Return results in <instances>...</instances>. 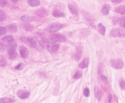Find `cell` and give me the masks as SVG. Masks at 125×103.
I'll return each instance as SVG.
<instances>
[{"instance_id":"cell-19","label":"cell","mask_w":125,"mask_h":103,"mask_svg":"<svg viewBox=\"0 0 125 103\" xmlns=\"http://www.w3.org/2000/svg\"><path fill=\"white\" fill-rule=\"evenodd\" d=\"M6 14L5 12L0 9V22H3L6 20Z\"/></svg>"},{"instance_id":"cell-23","label":"cell","mask_w":125,"mask_h":103,"mask_svg":"<svg viewBox=\"0 0 125 103\" xmlns=\"http://www.w3.org/2000/svg\"><path fill=\"white\" fill-rule=\"evenodd\" d=\"M9 29L10 30L13 31V32H16L17 31V27L14 25H10V27H9Z\"/></svg>"},{"instance_id":"cell-18","label":"cell","mask_w":125,"mask_h":103,"mask_svg":"<svg viewBox=\"0 0 125 103\" xmlns=\"http://www.w3.org/2000/svg\"><path fill=\"white\" fill-rule=\"evenodd\" d=\"M27 40L30 43V44L31 45V46L32 47H34V48H36L37 47V43H36V41H35V39H34L33 38H28L27 39Z\"/></svg>"},{"instance_id":"cell-6","label":"cell","mask_w":125,"mask_h":103,"mask_svg":"<svg viewBox=\"0 0 125 103\" xmlns=\"http://www.w3.org/2000/svg\"><path fill=\"white\" fill-rule=\"evenodd\" d=\"M18 97L21 99H26L30 95V92L25 90H20L17 92Z\"/></svg>"},{"instance_id":"cell-10","label":"cell","mask_w":125,"mask_h":103,"mask_svg":"<svg viewBox=\"0 0 125 103\" xmlns=\"http://www.w3.org/2000/svg\"><path fill=\"white\" fill-rule=\"evenodd\" d=\"M28 3L31 6L35 7L38 6L40 5V0H28Z\"/></svg>"},{"instance_id":"cell-26","label":"cell","mask_w":125,"mask_h":103,"mask_svg":"<svg viewBox=\"0 0 125 103\" xmlns=\"http://www.w3.org/2000/svg\"><path fill=\"white\" fill-rule=\"evenodd\" d=\"M83 94H84V95L87 97L89 96V90L88 88H86L84 89V91H83Z\"/></svg>"},{"instance_id":"cell-5","label":"cell","mask_w":125,"mask_h":103,"mask_svg":"<svg viewBox=\"0 0 125 103\" xmlns=\"http://www.w3.org/2000/svg\"><path fill=\"white\" fill-rule=\"evenodd\" d=\"M68 8L70 10L71 13L74 15H77L79 13V9L77 5L73 3L69 4L68 5Z\"/></svg>"},{"instance_id":"cell-15","label":"cell","mask_w":125,"mask_h":103,"mask_svg":"<svg viewBox=\"0 0 125 103\" xmlns=\"http://www.w3.org/2000/svg\"><path fill=\"white\" fill-rule=\"evenodd\" d=\"M98 30L99 33L102 35H104L105 32V28L102 24H99L98 25Z\"/></svg>"},{"instance_id":"cell-9","label":"cell","mask_w":125,"mask_h":103,"mask_svg":"<svg viewBox=\"0 0 125 103\" xmlns=\"http://www.w3.org/2000/svg\"><path fill=\"white\" fill-rule=\"evenodd\" d=\"M20 54L23 58H26L29 55V50L26 47L22 46L20 51Z\"/></svg>"},{"instance_id":"cell-13","label":"cell","mask_w":125,"mask_h":103,"mask_svg":"<svg viewBox=\"0 0 125 103\" xmlns=\"http://www.w3.org/2000/svg\"><path fill=\"white\" fill-rule=\"evenodd\" d=\"M88 65H89V59L88 58H86L80 64L79 67L83 69L88 67Z\"/></svg>"},{"instance_id":"cell-2","label":"cell","mask_w":125,"mask_h":103,"mask_svg":"<svg viewBox=\"0 0 125 103\" xmlns=\"http://www.w3.org/2000/svg\"><path fill=\"white\" fill-rule=\"evenodd\" d=\"M63 25L59 23H54L50 25L46 29V31L49 32H55L63 28Z\"/></svg>"},{"instance_id":"cell-22","label":"cell","mask_w":125,"mask_h":103,"mask_svg":"<svg viewBox=\"0 0 125 103\" xmlns=\"http://www.w3.org/2000/svg\"><path fill=\"white\" fill-rule=\"evenodd\" d=\"M8 4V0H0V7L4 8Z\"/></svg>"},{"instance_id":"cell-20","label":"cell","mask_w":125,"mask_h":103,"mask_svg":"<svg viewBox=\"0 0 125 103\" xmlns=\"http://www.w3.org/2000/svg\"><path fill=\"white\" fill-rule=\"evenodd\" d=\"M20 19L22 21H24V22H29L30 21H32V17H30L29 16H23L22 17H21Z\"/></svg>"},{"instance_id":"cell-11","label":"cell","mask_w":125,"mask_h":103,"mask_svg":"<svg viewBox=\"0 0 125 103\" xmlns=\"http://www.w3.org/2000/svg\"><path fill=\"white\" fill-rule=\"evenodd\" d=\"M52 15L55 17H62L64 16V13L59 10H54L52 12Z\"/></svg>"},{"instance_id":"cell-30","label":"cell","mask_w":125,"mask_h":103,"mask_svg":"<svg viewBox=\"0 0 125 103\" xmlns=\"http://www.w3.org/2000/svg\"><path fill=\"white\" fill-rule=\"evenodd\" d=\"M122 26L124 28H125V18H124V20L123 22L122 23Z\"/></svg>"},{"instance_id":"cell-8","label":"cell","mask_w":125,"mask_h":103,"mask_svg":"<svg viewBox=\"0 0 125 103\" xmlns=\"http://www.w3.org/2000/svg\"><path fill=\"white\" fill-rule=\"evenodd\" d=\"M55 43H51V45H48V50L52 53H55L58 50L59 44H54Z\"/></svg>"},{"instance_id":"cell-7","label":"cell","mask_w":125,"mask_h":103,"mask_svg":"<svg viewBox=\"0 0 125 103\" xmlns=\"http://www.w3.org/2000/svg\"><path fill=\"white\" fill-rule=\"evenodd\" d=\"M17 44L14 43L11 44H9L8 46V52L10 55H13L16 50Z\"/></svg>"},{"instance_id":"cell-24","label":"cell","mask_w":125,"mask_h":103,"mask_svg":"<svg viewBox=\"0 0 125 103\" xmlns=\"http://www.w3.org/2000/svg\"><path fill=\"white\" fill-rule=\"evenodd\" d=\"M81 57V52L78 51V52L76 53L75 56V59L76 61H79Z\"/></svg>"},{"instance_id":"cell-16","label":"cell","mask_w":125,"mask_h":103,"mask_svg":"<svg viewBox=\"0 0 125 103\" xmlns=\"http://www.w3.org/2000/svg\"><path fill=\"white\" fill-rule=\"evenodd\" d=\"M15 101L11 98H4L0 99V103H13Z\"/></svg>"},{"instance_id":"cell-12","label":"cell","mask_w":125,"mask_h":103,"mask_svg":"<svg viewBox=\"0 0 125 103\" xmlns=\"http://www.w3.org/2000/svg\"><path fill=\"white\" fill-rule=\"evenodd\" d=\"M115 11L121 14L125 13V6H120L115 9Z\"/></svg>"},{"instance_id":"cell-17","label":"cell","mask_w":125,"mask_h":103,"mask_svg":"<svg viewBox=\"0 0 125 103\" xmlns=\"http://www.w3.org/2000/svg\"><path fill=\"white\" fill-rule=\"evenodd\" d=\"M3 41L8 42H13L14 41V38L12 35H7L5 36L3 38Z\"/></svg>"},{"instance_id":"cell-27","label":"cell","mask_w":125,"mask_h":103,"mask_svg":"<svg viewBox=\"0 0 125 103\" xmlns=\"http://www.w3.org/2000/svg\"><path fill=\"white\" fill-rule=\"evenodd\" d=\"M24 64L22 63H20L15 67V69L17 70H21L24 68Z\"/></svg>"},{"instance_id":"cell-1","label":"cell","mask_w":125,"mask_h":103,"mask_svg":"<svg viewBox=\"0 0 125 103\" xmlns=\"http://www.w3.org/2000/svg\"><path fill=\"white\" fill-rule=\"evenodd\" d=\"M49 39L51 41V43H56L58 42H65L66 40V37L60 34H53L50 36Z\"/></svg>"},{"instance_id":"cell-29","label":"cell","mask_w":125,"mask_h":103,"mask_svg":"<svg viewBox=\"0 0 125 103\" xmlns=\"http://www.w3.org/2000/svg\"><path fill=\"white\" fill-rule=\"evenodd\" d=\"M111 1L114 3H120L122 1V0H111Z\"/></svg>"},{"instance_id":"cell-25","label":"cell","mask_w":125,"mask_h":103,"mask_svg":"<svg viewBox=\"0 0 125 103\" xmlns=\"http://www.w3.org/2000/svg\"><path fill=\"white\" fill-rule=\"evenodd\" d=\"M82 73L81 72L77 71L76 73V74H75V76L74 77V78L76 79H79V78H80L82 77Z\"/></svg>"},{"instance_id":"cell-28","label":"cell","mask_w":125,"mask_h":103,"mask_svg":"<svg viewBox=\"0 0 125 103\" xmlns=\"http://www.w3.org/2000/svg\"><path fill=\"white\" fill-rule=\"evenodd\" d=\"M120 84L121 85V87L123 89H125V83L123 81H121L120 82Z\"/></svg>"},{"instance_id":"cell-3","label":"cell","mask_w":125,"mask_h":103,"mask_svg":"<svg viewBox=\"0 0 125 103\" xmlns=\"http://www.w3.org/2000/svg\"><path fill=\"white\" fill-rule=\"evenodd\" d=\"M110 34L113 37H125V30L120 28L113 29L110 31Z\"/></svg>"},{"instance_id":"cell-4","label":"cell","mask_w":125,"mask_h":103,"mask_svg":"<svg viewBox=\"0 0 125 103\" xmlns=\"http://www.w3.org/2000/svg\"><path fill=\"white\" fill-rule=\"evenodd\" d=\"M110 64L112 67L115 69H122L124 67V63L120 59H117V60H112L110 61Z\"/></svg>"},{"instance_id":"cell-31","label":"cell","mask_w":125,"mask_h":103,"mask_svg":"<svg viewBox=\"0 0 125 103\" xmlns=\"http://www.w3.org/2000/svg\"><path fill=\"white\" fill-rule=\"evenodd\" d=\"M11 1H12V2L15 3H17L19 1V0H11Z\"/></svg>"},{"instance_id":"cell-14","label":"cell","mask_w":125,"mask_h":103,"mask_svg":"<svg viewBox=\"0 0 125 103\" xmlns=\"http://www.w3.org/2000/svg\"><path fill=\"white\" fill-rule=\"evenodd\" d=\"M110 10V7L108 5H105L102 9V12L104 15H107Z\"/></svg>"},{"instance_id":"cell-21","label":"cell","mask_w":125,"mask_h":103,"mask_svg":"<svg viewBox=\"0 0 125 103\" xmlns=\"http://www.w3.org/2000/svg\"><path fill=\"white\" fill-rule=\"evenodd\" d=\"M7 32V30L4 27H0V36L5 35Z\"/></svg>"}]
</instances>
